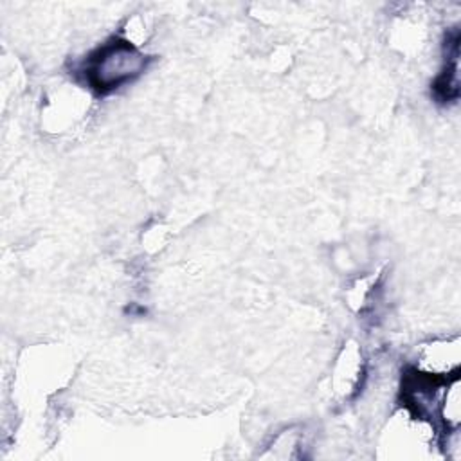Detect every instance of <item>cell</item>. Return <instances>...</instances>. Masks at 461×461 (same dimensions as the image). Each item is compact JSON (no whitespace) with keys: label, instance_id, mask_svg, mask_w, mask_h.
Instances as JSON below:
<instances>
[{"label":"cell","instance_id":"obj_1","mask_svg":"<svg viewBox=\"0 0 461 461\" xmlns=\"http://www.w3.org/2000/svg\"><path fill=\"white\" fill-rule=\"evenodd\" d=\"M149 58L124 38H112L85 61L83 74L92 90L110 94L139 77Z\"/></svg>","mask_w":461,"mask_h":461},{"label":"cell","instance_id":"obj_2","mask_svg":"<svg viewBox=\"0 0 461 461\" xmlns=\"http://www.w3.org/2000/svg\"><path fill=\"white\" fill-rule=\"evenodd\" d=\"M457 41H459V38L456 36L454 41L450 43V52H448V58H447V67H445V70L441 72V76L438 77V81L434 85L436 95L441 101L456 99L457 92H459V86H457L459 85V79H457V70H459V65H457V58H459Z\"/></svg>","mask_w":461,"mask_h":461}]
</instances>
